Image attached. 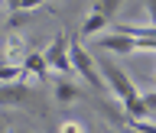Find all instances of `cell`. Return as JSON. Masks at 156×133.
<instances>
[{
    "instance_id": "obj_1",
    "label": "cell",
    "mask_w": 156,
    "mask_h": 133,
    "mask_svg": "<svg viewBox=\"0 0 156 133\" xmlns=\"http://www.w3.org/2000/svg\"><path fill=\"white\" fill-rule=\"evenodd\" d=\"M68 58H72V72H78V75L85 78L88 88H94V91H107V85H104V78H101V68H98L94 55L85 52L81 42L68 39Z\"/></svg>"
},
{
    "instance_id": "obj_2",
    "label": "cell",
    "mask_w": 156,
    "mask_h": 133,
    "mask_svg": "<svg viewBox=\"0 0 156 133\" xmlns=\"http://www.w3.org/2000/svg\"><path fill=\"white\" fill-rule=\"evenodd\" d=\"M42 58H46V65L52 68V72H58V75H68L72 72V58H68V36L58 29L55 39L49 42V49L42 52Z\"/></svg>"
},
{
    "instance_id": "obj_3",
    "label": "cell",
    "mask_w": 156,
    "mask_h": 133,
    "mask_svg": "<svg viewBox=\"0 0 156 133\" xmlns=\"http://www.w3.org/2000/svg\"><path fill=\"white\" fill-rule=\"evenodd\" d=\"M33 101V88L20 78V81H0V104L3 107H26Z\"/></svg>"
},
{
    "instance_id": "obj_4",
    "label": "cell",
    "mask_w": 156,
    "mask_h": 133,
    "mask_svg": "<svg viewBox=\"0 0 156 133\" xmlns=\"http://www.w3.org/2000/svg\"><path fill=\"white\" fill-rule=\"evenodd\" d=\"M98 49L117 52V55H130V52H136V39L133 36H124V33H107V36L98 39Z\"/></svg>"
},
{
    "instance_id": "obj_5",
    "label": "cell",
    "mask_w": 156,
    "mask_h": 133,
    "mask_svg": "<svg viewBox=\"0 0 156 133\" xmlns=\"http://www.w3.org/2000/svg\"><path fill=\"white\" fill-rule=\"evenodd\" d=\"M20 68H23V75H33L39 81L49 78V65H46V58H42V52H26L23 62H20Z\"/></svg>"
},
{
    "instance_id": "obj_6",
    "label": "cell",
    "mask_w": 156,
    "mask_h": 133,
    "mask_svg": "<svg viewBox=\"0 0 156 133\" xmlns=\"http://www.w3.org/2000/svg\"><path fill=\"white\" fill-rule=\"evenodd\" d=\"M107 26H111V16H107V13H101L98 7H91L88 19L81 23V29H78V36H98V33H104Z\"/></svg>"
},
{
    "instance_id": "obj_7",
    "label": "cell",
    "mask_w": 156,
    "mask_h": 133,
    "mask_svg": "<svg viewBox=\"0 0 156 133\" xmlns=\"http://www.w3.org/2000/svg\"><path fill=\"white\" fill-rule=\"evenodd\" d=\"M26 52L29 49H26V39L23 36H7V42H3V58H7V65H20Z\"/></svg>"
},
{
    "instance_id": "obj_8",
    "label": "cell",
    "mask_w": 156,
    "mask_h": 133,
    "mask_svg": "<svg viewBox=\"0 0 156 133\" xmlns=\"http://www.w3.org/2000/svg\"><path fill=\"white\" fill-rule=\"evenodd\" d=\"M78 97H81V91H78L72 81H65V78L55 81V101H58V104H75Z\"/></svg>"
},
{
    "instance_id": "obj_9",
    "label": "cell",
    "mask_w": 156,
    "mask_h": 133,
    "mask_svg": "<svg viewBox=\"0 0 156 133\" xmlns=\"http://www.w3.org/2000/svg\"><path fill=\"white\" fill-rule=\"evenodd\" d=\"M10 13H29V10H39L46 7V0H0Z\"/></svg>"
},
{
    "instance_id": "obj_10",
    "label": "cell",
    "mask_w": 156,
    "mask_h": 133,
    "mask_svg": "<svg viewBox=\"0 0 156 133\" xmlns=\"http://www.w3.org/2000/svg\"><path fill=\"white\" fill-rule=\"evenodd\" d=\"M20 78H26L20 65H0V81H20Z\"/></svg>"
},
{
    "instance_id": "obj_11",
    "label": "cell",
    "mask_w": 156,
    "mask_h": 133,
    "mask_svg": "<svg viewBox=\"0 0 156 133\" xmlns=\"http://www.w3.org/2000/svg\"><path fill=\"white\" fill-rule=\"evenodd\" d=\"M88 127L81 124V120H72V117H68V120H58V133H85Z\"/></svg>"
},
{
    "instance_id": "obj_12",
    "label": "cell",
    "mask_w": 156,
    "mask_h": 133,
    "mask_svg": "<svg viewBox=\"0 0 156 133\" xmlns=\"http://www.w3.org/2000/svg\"><path fill=\"white\" fill-rule=\"evenodd\" d=\"M94 7L101 10V13H107V16L114 19V13H117V7H120V0H94Z\"/></svg>"
},
{
    "instance_id": "obj_13",
    "label": "cell",
    "mask_w": 156,
    "mask_h": 133,
    "mask_svg": "<svg viewBox=\"0 0 156 133\" xmlns=\"http://www.w3.org/2000/svg\"><path fill=\"white\" fill-rule=\"evenodd\" d=\"M143 107H146V117H156V91L143 94Z\"/></svg>"
},
{
    "instance_id": "obj_14",
    "label": "cell",
    "mask_w": 156,
    "mask_h": 133,
    "mask_svg": "<svg viewBox=\"0 0 156 133\" xmlns=\"http://www.w3.org/2000/svg\"><path fill=\"white\" fill-rule=\"evenodd\" d=\"M146 13H150V26H156V0H146Z\"/></svg>"
},
{
    "instance_id": "obj_15",
    "label": "cell",
    "mask_w": 156,
    "mask_h": 133,
    "mask_svg": "<svg viewBox=\"0 0 156 133\" xmlns=\"http://www.w3.org/2000/svg\"><path fill=\"white\" fill-rule=\"evenodd\" d=\"M85 133H98V130H85Z\"/></svg>"
},
{
    "instance_id": "obj_16",
    "label": "cell",
    "mask_w": 156,
    "mask_h": 133,
    "mask_svg": "<svg viewBox=\"0 0 156 133\" xmlns=\"http://www.w3.org/2000/svg\"><path fill=\"white\" fill-rule=\"evenodd\" d=\"M49 133H58V130H49Z\"/></svg>"
}]
</instances>
